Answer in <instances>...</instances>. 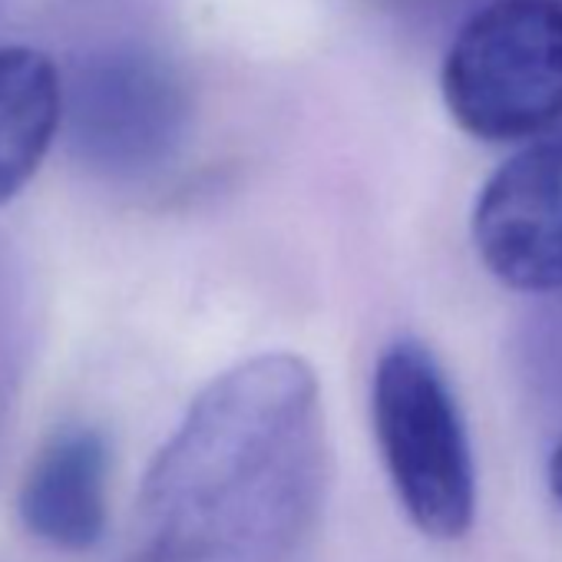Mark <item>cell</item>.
Masks as SVG:
<instances>
[{"mask_svg":"<svg viewBox=\"0 0 562 562\" xmlns=\"http://www.w3.org/2000/svg\"><path fill=\"white\" fill-rule=\"evenodd\" d=\"M325 483L315 368L248 358L205 384L146 470L126 562H289Z\"/></svg>","mask_w":562,"mask_h":562,"instance_id":"cell-1","label":"cell"},{"mask_svg":"<svg viewBox=\"0 0 562 562\" xmlns=\"http://www.w3.org/2000/svg\"><path fill=\"white\" fill-rule=\"evenodd\" d=\"M378 450L407 519L440 542L470 532L476 467L460 401L434 351L414 338L387 345L371 378Z\"/></svg>","mask_w":562,"mask_h":562,"instance_id":"cell-2","label":"cell"},{"mask_svg":"<svg viewBox=\"0 0 562 562\" xmlns=\"http://www.w3.org/2000/svg\"><path fill=\"white\" fill-rule=\"evenodd\" d=\"M440 87L476 139L549 136L562 123V0H490L453 37Z\"/></svg>","mask_w":562,"mask_h":562,"instance_id":"cell-3","label":"cell"},{"mask_svg":"<svg viewBox=\"0 0 562 562\" xmlns=\"http://www.w3.org/2000/svg\"><path fill=\"white\" fill-rule=\"evenodd\" d=\"M473 245L506 289H562V130L490 176L473 209Z\"/></svg>","mask_w":562,"mask_h":562,"instance_id":"cell-4","label":"cell"},{"mask_svg":"<svg viewBox=\"0 0 562 562\" xmlns=\"http://www.w3.org/2000/svg\"><path fill=\"white\" fill-rule=\"evenodd\" d=\"M110 467L103 430L70 424L50 434L18 493L24 529L64 552L93 549L110 522Z\"/></svg>","mask_w":562,"mask_h":562,"instance_id":"cell-5","label":"cell"},{"mask_svg":"<svg viewBox=\"0 0 562 562\" xmlns=\"http://www.w3.org/2000/svg\"><path fill=\"white\" fill-rule=\"evenodd\" d=\"M64 116L57 64L34 47H0V205L47 159Z\"/></svg>","mask_w":562,"mask_h":562,"instance_id":"cell-6","label":"cell"},{"mask_svg":"<svg viewBox=\"0 0 562 562\" xmlns=\"http://www.w3.org/2000/svg\"><path fill=\"white\" fill-rule=\"evenodd\" d=\"M546 476H549V490H552V496L562 503V440L555 443V450H552V457H549V470H546Z\"/></svg>","mask_w":562,"mask_h":562,"instance_id":"cell-7","label":"cell"}]
</instances>
